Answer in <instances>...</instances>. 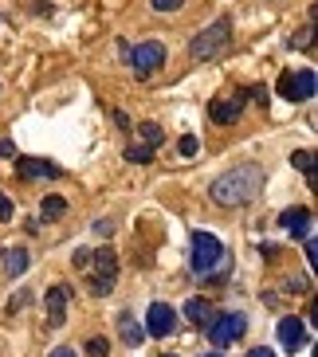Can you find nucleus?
<instances>
[{
    "label": "nucleus",
    "instance_id": "nucleus-1",
    "mask_svg": "<svg viewBox=\"0 0 318 357\" xmlns=\"http://www.w3.org/2000/svg\"><path fill=\"white\" fill-rule=\"evenodd\" d=\"M267 189V173L259 165H236L228 169V173H220V177L212 181L209 197L220 204V208H244V204H252L259 192Z\"/></svg>",
    "mask_w": 318,
    "mask_h": 357
},
{
    "label": "nucleus",
    "instance_id": "nucleus-2",
    "mask_svg": "<svg viewBox=\"0 0 318 357\" xmlns=\"http://www.w3.org/2000/svg\"><path fill=\"white\" fill-rule=\"evenodd\" d=\"M228 40H232V20H228V16H220V20L209 24L204 32L192 36L189 55H192V59H212V55H220L224 47H228Z\"/></svg>",
    "mask_w": 318,
    "mask_h": 357
},
{
    "label": "nucleus",
    "instance_id": "nucleus-3",
    "mask_svg": "<svg viewBox=\"0 0 318 357\" xmlns=\"http://www.w3.org/2000/svg\"><path fill=\"white\" fill-rule=\"evenodd\" d=\"M189 263L197 275H212L216 267H224V243L212 231H192V252Z\"/></svg>",
    "mask_w": 318,
    "mask_h": 357
},
{
    "label": "nucleus",
    "instance_id": "nucleus-4",
    "mask_svg": "<svg viewBox=\"0 0 318 357\" xmlns=\"http://www.w3.org/2000/svg\"><path fill=\"white\" fill-rule=\"evenodd\" d=\"M122 55H126L130 71L138 75V79H149V75L165 63V43L146 40V43H138V47H122Z\"/></svg>",
    "mask_w": 318,
    "mask_h": 357
},
{
    "label": "nucleus",
    "instance_id": "nucleus-5",
    "mask_svg": "<svg viewBox=\"0 0 318 357\" xmlns=\"http://www.w3.org/2000/svg\"><path fill=\"white\" fill-rule=\"evenodd\" d=\"M248 334V314H240V310H224V314H212L209 322V337L212 346H232L236 337Z\"/></svg>",
    "mask_w": 318,
    "mask_h": 357
},
{
    "label": "nucleus",
    "instance_id": "nucleus-6",
    "mask_svg": "<svg viewBox=\"0 0 318 357\" xmlns=\"http://www.w3.org/2000/svg\"><path fill=\"white\" fill-rule=\"evenodd\" d=\"M275 91L283 98H291V102H310L315 98V71L310 67H303V71H283Z\"/></svg>",
    "mask_w": 318,
    "mask_h": 357
},
{
    "label": "nucleus",
    "instance_id": "nucleus-7",
    "mask_svg": "<svg viewBox=\"0 0 318 357\" xmlns=\"http://www.w3.org/2000/svg\"><path fill=\"white\" fill-rule=\"evenodd\" d=\"M16 177L20 181H55V177H63V169L59 165H52L47 158H20L16 153Z\"/></svg>",
    "mask_w": 318,
    "mask_h": 357
},
{
    "label": "nucleus",
    "instance_id": "nucleus-8",
    "mask_svg": "<svg viewBox=\"0 0 318 357\" xmlns=\"http://www.w3.org/2000/svg\"><path fill=\"white\" fill-rule=\"evenodd\" d=\"M173 330H177V314H173L169 303H153L146 310V334L153 337H169Z\"/></svg>",
    "mask_w": 318,
    "mask_h": 357
},
{
    "label": "nucleus",
    "instance_id": "nucleus-9",
    "mask_svg": "<svg viewBox=\"0 0 318 357\" xmlns=\"http://www.w3.org/2000/svg\"><path fill=\"white\" fill-rule=\"evenodd\" d=\"M244 102H248V91H232L228 98H216L209 106V118L220 122V126H228V122H236V118L244 114Z\"/></svg>",
    "mask_w": 318,
    "mask_h": 357
},
{
    "label": "nucleus",
    "instance_id": "nucleus-10",
    "mask_svg": "<svg viewBox=\"0 0 318 357\" xmlns=\"http://www.w3.org/2000/svg\"><path fill=\"white\" fill-rule=\"evenodd\" d=\"M67 303H71V287H63V283L43 294V310H47V326L52 330H59L67 322Z\"/></svg>",
    "mask_w": 318,
    "mask_h": 357
},
{
    "label": "nucleus",
    "instance_id": "nucleus-11",
    "mask_svg": "<svg viewBox=\"0 0 318 357\" xmlns=\"http://www.w3.org/2000/svg\"><path fill=\"white\" fill-rule=\"evenodd\" d=\"M279 342H283L287 354H298V349H307L310 346V330L303 318H283L279 322Z\"/></svg>",
    "mask_w": 318,
    "mask_h": 357
},
{
    "label": "nucleus",
    "instance_id": "nucleus-12",
    "mask_svg": "<svg viewBox=\"0 0 318 357\" xmlns=\"http://www.w3.org/2000/svg\"><path fill=\"white\" fill-rule=\"evenodd\" d=\"M279 224H283L295 240H298V236L307 240V236H310V208H287L283 216H279Z\"/></svg>",
    "mask_w": 318,
    "mask_h": 357
},
{
    "label": "nucleus",
    "instance_id": "nucleus-13",
    "mask_svg": "<svg viewBox=\"0 0 318 357\" xmlns=\"http://www.w3.org/2000/svg\"><path fill=\"white\" fill-rule=\"evenodd\" d=\"M118 337L126 342V346H142V337H146V330H142V322L130 310H122L118 314Z\"/></svg>",
    "mask_w": 318,
    "mask_h": 357
},
{
    "label": "nucleus",
    "instance_id": "nucleus-14",
    "mask_svg": "<svg viewBox=\"0 0 318 357\" xmlns=\"http://www.w3.org/2000/svg\"><path fill=\"white\" fill-rule=\"evenodd\" d=\"M212 314H216V310H212L209 298H189V303H185V318H189L192 326H209Z\"/></svg>",
    "mask_w": 318,
    "mask_h": 357
},
{
    "label": "nucleus",
    "instance_id": "nucleus-15",
    "mask_svg": "<svg viewBox=\"0 0 318 357\" xmlns=\"http://www.w3.org/2000/svg\"><path fill=\"white\" fill-rule=\"evenodd\" d=\"M91 263H95V275H106V279H114V275H118V255L110 252V248L91 252Z\"/></svg>",
    "mask_w": 318,
    "mask_h": 357
},
{
    "label": "nucleus",
    "instance_id": "nucleus-16",
    "mask_svg": "<svg viewBox=\"0 0 318 357\" xmlns=\"http://www.w3.org/2000/svg\"><path fill=\"white\" fill-rule=\"evenodd\" d=\"M4 271L16 279V275H24L28 271V252H20V248H12L8 255H4Z\"/></svg>",
    "mask_w": 318,
    "mask_h": 357
},
{
    "label": "nucleus",
    "instance_id": "nucleus-17",
    "mask_svg": "<svg viewBox=\"0 0 318 357\" xmlns=\"http://www.w3.org/2000/svg\"><path fill=\"white\" fill-rule=\"evenodd\" d=\"M67 212V200L63 197H43V204H40V216L43 220H59Z\"/></svg>",
    "mask_w": 318,
    "mask_h": 357
},
{
    "label": "nucleus",
    "instance_id": "nucleus-18",
    "mask_svg": "<svg viewBox=\"0 0 318 357\" xmlns=\"http://www.w3.org/2000/svg\"><path fill=\"white\" fill-rule=\"evenodd\" d=\"M291 165H295L298 173H307V177L315 181V153H310V149H295V153H291Z\"/></svg>",
    "mask_w": 318,
    "mask_h": 357
},
{
    "label": "nucleus",
    "instance_id": "nucleus-19",
    "mask_svg": "<svg viewBox=\"0 0 318 357\" xmlns=\"http://www.w3.org/2000/svg\"><path fill=\"white\" fill-rule=\"evenodd\" d=\"M138 130H142V146H149V149H158L161 142H165V134H161L158 122H142Z\"/></svg>",
    "mask_w": 318,
    "mask_h": 357
},
{
    "label": "nucleus",
    "instance_id": "nucleus-20",
    "mask_svg": "<svg viewBox=\"0 0 318 357\" xmlns=\"http://www.w3.org/2000/svg\"><path fill=\"white\" fill-rule=\"evenodd\" d=\"M126 161H130V165H149V161H153V149H149V146H130L126 149Z\"/></svg>",
    "mask_w": 318,
    "mask_h": 357
},
{
    "label": "nucleus",
    "instance_id": "nucleus-21",
    "mask_svg": "<svg viewBox=\"0 0 318 357\" xmlns=\"http://www.w3.org/2000/svg\"><path fill=\"white\" fill-rule=\"evenodd\" d=\"M114 291V279H106V275H91V294H110Z\"/></svg>",
    "mask_w": 318,
    "mask_h": 357
},
{
    "label": "nucleus",
    "instance_id": "nucleus-22",
    "mask_svg": "<svg viewBox=\"0 0 318 357\" xmlns=\"http://www.w3.org/2000/svg\"><path fill=\"white\" fill-rule=\"evenodd\" d=\"M86 354H91V357H106V354H110V342H106V337H91V342H86Z\"/></svg>",
    "mask_w": 318,
    "mask_h": 357
},
{
    "label": "nucleus",
    "instance_id": "nucleus-23",
    "mask_svg": "<svg viewBox=\"0 0 318 357\" xmlns=\"http://www.w3.org/2000/svg\"><path fill=\"white\" fill-rule=\"evenodd\" d=\"M177 149H181V158H192V153L201 149V142H197V137H192V134H185V137H181V142H177Z\"/></svg>",
    "mask_w": 318,
    "mask_h": 357
},
{
    "label": "nucleus",
    "instance_id": "nucleus-24",
    "mask_svg": "<svg viewBox=\"0 0 318 357\" xmlns=\"http://www.w3.org/2000/svg\"><path fill=\"white\" fill-rule=\"evenodd\" d=\"M287 291H291V294H307V291H310V279H307V275H298V279H287Z\"/></svg>",
    "mask_w": 318,
    "mask_h": 357
},
{
    "label": "nucleus",
    "instance_id": "nucleus-25",
    "mask_svg": "<svg viewBox=\"0 0 318 357\" xmlns=\"http://www.w3.org/2000/svg\"><path fill=\"white\" fill-rule=\"evenodd\" d=\"M181 4H185V0H149V8L153 12H177Z\"/></svg>",
    "mask_w": 318,
    "mask_h": 357
},
{
    "label": "nucleus",
    "instance_id": "nucleus-26",
    "mask_svg": "<svg viewBox=\"0 0 318 357\" xmlns=\"http://www.w3.org/2000/svg\"><path fill=\"white\" fill-rule=\"evenodd\" d=\"M71 263L79 267V271H86V267H91V252H86V248H79V252L71 255Z\"/></svg>",
    "mask_w": 318,
    "mask_h": 357
},
{
    "label": "nucleus",
    "instance_id": "nucleus-27",
    "mask_svg": "<svg viewBox=\"0 0 318 357\" xmlns=\"http://www.w3.org/2000/svg\"><path fill=\"white\" fill-rule=\"evenodd\" d=\"M291 47H310V28H303L298 36H291Z\"/></svg>",
    "mask_w": 318,
    "mask_h": 357
},
{
    "label": "nucleus",
    "instance_id": "nucleus-28",
    "mask_svg": "<svg viewBox=\"0 0 318 357\" xmlns=\"http://www.w3.org/2000/svg\"><path fill=\"white\" fill-rule=\"evenodd\" d=\"M0 220H12V200L0 192Z\"/></svg>",
    "mask_w": 318,
    "mask_h": 357
},
{
    "label": "nucleus",
    "instance_id": "nucleus-29",
    "mask_svg": "<svg viewBox=\"0 0 318 357\" xmlns=\"http://www.w3.org/2000/svg\"><path fill=\"white\" fill-rule=\"evenodd\" d=\"M95 231H98V236H114V220H98Z\"/></svg>",
    "mask_w": 318,
    "mask_h": 357
},
{
    "label": "nucleus",
    "instance_id": "nucleus-30",
    "mask_svg": "<svg viewBox=\"0 0 318 357\" xmlns=\"http://www.w3.org/2000/svg\"><path fill=\"white\" fill-rule=\"evenodd\" d=\"M0 158H16V146H12V142H4V137H0Z\"/></svg>",
    "mask_w": 318,
    "mask_h": 357
},
{
    "label": "nucleus",
    "instance_id": "nucleus-31",
    "mask_svg": "<svg viewBox=\"0 0 318 357\" xmlns=\"http://www.w3.org/2000/svg\"><path fill=\"white\" fill-rule=\"evenodd\" d=\"M114 122H118V130H130V118L122 114V110H114Z\"/></svg>",
    "mask_w": 318,
    "mask_h": 357
},
{
    "label": "nucleus",
    "instance_id": "nucleus-32",
    "mask_svg": "<svg viewBox=\"0 0 318 357\" xmlns=\"http://www.w3.org/2000/svg\"><path fill=\"white\" fill-rule=\"evenodd\" d=\"M52 357H75V349H71V346H59V349H55Z\"/></svg>",
    "mask_w": 318,
    "mask_h": 357
},
{
    "label": "nucleus",
    "instance_id": "nucleus-33",
    "mask_svg": "<svg viewBox=\"0 0 318 357\" xmlns=\"http://www.w3.org/2000/svg\"><path fill=\"white\" fill-rule=\"evenodd\" d=\"M248 357H275L271 349H248Z\"/></svg>",
    "mask_w": 318,
    "mask_h": 357
},
{
    "label": "nucleus",
    "instance_id": "nucleus-34",
    "mask_svg": "<svg viewBox=\"0 0 318 357\" xmlns=\"http://www.w3.org/2000/svg\"><path fill=\"white\" fill-rule=\"evenodd\" d=\"M161 357H177V354H161Z\"/></svg>",
    "mask_w": 318,
    "mask_h": 357
},
{
    "label": "nucleus",
    "instance_id": "nucleus-35",
    "mask_svg": "<svg viewBox=\"0 0 318 357\" xmlns=\"http://www.w3.org/2000/svg\"><path fill=\"white\" fill-rule=\"evenodd\" d=\"M204 357H220V354H204Z\"/></svg>",
    "mask_w": 318,
    "mask_h": 357
}]
</instances>
